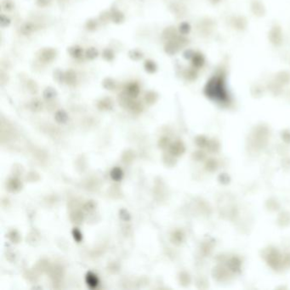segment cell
Here are the masks:
<instances>
[{
	"label": "cell",
	"mask_w": 290,
	"mask_h": 290,
	"mask_svg": "<svg viewBox=\"0 0 290 290\" xmlns=\"http://www.w3.org/2000/svg\"><path fill=\"white\" fill-rule=\"evenodd\" d=\"M85 282L90 288H96L99 285V278L92 271H88L85 277Z\"/></svg>",
	"instance_id": "obj_1"
},
{
	"label": "cell",
	"mask_w": 290,
	"mask_h": 290,
	"mask_svg": "<svg viewBox=\"0 0 290 290\" xmlns=\"http://www.w3.org/2000/svg\"><path fill=\"white\" fill-rule=\"evenodd\" d=\"M72 236H73V238L77 243H80L83 240V234L81 233V231L78 228H74L72 230Z\"/></svg>",
	"instance_id": "obj_15"
},
{
	"label": "cell",
	"mask_w": 290,
	"mask_h": 290,
	"mask_svg": "<svg viewBox=\"0 0 290 290\" xmlns=\"http://www.w3.org/2000/svg\"><path fill=\"white\" fill-rule=\"evenodd\" d=\"M142 54H141V52H140L139 50H132L129 52V56H130V58L132 60H138L141 59L142 58Z\"/></svg>",
	"instance_id": "obj_17"
},
{
	"label": "cell",
	"mask_w": 290,
	"mask_h": 290,
	"mask_svg": "<svg viewBox=\"0 0 290 290\" xmlns=\"http://www.w3.org/2000/svg\"><path fill=\"white\" fill-rule=\"evenodd\" d=\"M110 175L114 181H120L123 178V171L119 167H115L112 169Z\"/></svg>",
	"instance_id": "obj_5"
},
{
	"label": "cell",
	"mask_w": 290,
	"mask_h": 290,
	"mask_svg": "<svg viewBox=\"0 0 290 290\" xmlns=\"http://www.w3.org/2000/svg\"><path fill=\"white\" fill-rule=\"evenodd\" d=\"M56 95H57V93L53 88H47L43 92V97L46 100H51V99L55 98Z\"/></svg>",
	"instance_id": "obj_10"
},
{
	"label": "cell",
	"mask_w": 290,
	"mask_h": 290,
	"mask_svg": "<svg viewBox=\"0 0 290 290\" xmlns=\"http://www.w3.org/2000/svg\"><path fill=\"white\" fill-rule=\"evenodd\" d=\"M145 68L147 72L150 73H153L157 71V65L152 60H147L145 63Z\"/></svg>",
	"instance_id": "obj_11"
},
{
	"label": "cell",
	"mask_w": 290,
	"mask_h": 290,
	"mask_svg": "<svg viewBox=\"0 0 290 290\" xmlns=\"http://www.w3.org/2000/svg\"><path fill=\"white\" fill-rule=\"evenodd\" d=\"M126 92L127 95H129L130 98H136L140 93V88L138 84L135 83L129 84L127 86Z\"/></svg>",
	"instance_id": "obj_3"
},
{
	"label": "cell",
	"mask_w": 290,
	"mask_h": 290,
	"mask_svg": "<svg viewBox=\"0 0 290 290\" xmlns=\"http://www.w3.org/2000/svg\"><path fill=\"white\" fill-rule=\"evenodd\" d=\"M97 55H98V51L95 48H89L88 50L86 51V57L88 59H95L96 58Z\"/></svg>",
	"instance_id": "obj_14"
},
{
	"label": "cell",
	"mask_w": 290,
	"mask_h": 290,
	"mask_svg": "<svg viewBox=\"0 0 290 290\" xmlns=\"http://www.w3.org/2000/svg\"><path fill=\"white\" fill-rule=\"evenodd\" d=\"M103 57L105 58L106 60H112L114 58V54L112 51L109 50V49H106L103 52Z\"/></svg>",
	"instance_id": "obj_19"
},
{
	"label": "cell",
	"mask_w": 290,
	"mask_h": 290,
	"mask_svg": "<svg viewBox=\"0 0 290 290\" xmlns=\"http://www.w3.org/2000/svg\"><path fill=\"white\" fill-rule=\"evenodd\" d=\"M119 215H120V218L124 221H129L130 219V215L126 209H121Z\"/></svg>",
	"instance_id": "obj_21"
},
{
	"label": "cell",
	"mask_w": 290,
	"mask_h": 290,
	"mask_svg": "<svg viewBox=\"0 0 290 290\" xmlns=\"http://www.w3.org/2000/svg\"><path fill=\"white\" fill-rule=\"evenodd\" d=\"M54 75H55V79L57 80L58 82H60V83H61V82H63V81L66 80V75H65L62 72L59 71V70H57V71L54 73Z\"/></svg>",
	"instance_id": "obj_20"
},
{
	"label": "cell",
	"mask_w": 290,
	"mask_h": 290,
	"mask_svg": "<svg viewBox=\"0 0 290 290\" xmlns=\"http://www.w3.org/2000/svg\"><path fill=\"white\" fill-rule=\"evenodd\" d=\"M157 95L154 92H148L146 95V101L148 104H153L157 101Z\"/></svg>",
	"instance_id": "obj_13"
},
{
	"label": "cell",
	"mask_w": 290,
	"mask_h": 290,
	"mask_svg": "<svg viewBox=\"0 0 290 290\" xmlns=\"http://www.w3.org/2000/svg\"><path fill=\"white\" fill-rule=\"evenodd\" d=\"M87 26H88V27L90 29V28H95L96 27V23L95 22V21H89L87 23Z\"/></svg>",
	"instance_id": "obj_27"
},
{
	"label": "cell",
	"mask_w": 290,
	"mask_h": 290,
	"mask_svg": "<svg viewBox=\"0 0 290 290\" xmlns=\"http://www.w3.org/2000/svg\"><path fill=\"white\" fill-rule=\"evenodd\" d=\"M66 80L68 84H74L76 83V79H77V77H76V73L72 70L68 71L66 74Z\"/></svg>",
	"instance_id": "obj_9"
},
{
	"label": "cell",
	"mask_w": 290,
	"mask_h": 290,
	"mask_svg": "<svg viewBox=\"0 0 290 290\" xmlns=\"http://www.w3.org/2000/svg\"><path fill=\"white\" fill-rule=\"evenodd\" d=\"M55 118L57 123H65L67 122L68 115L65 111L60 110L58 112H56V113H55Z\"/></svg>",
	"instance_id": "obj_6"
},
{
	"label": "cell",
	"mask_w": 290,
	"mask_h": 290,
	"mask_svg": "<svg viewBox=\"0 0 290 290\" xmlns=\"http://www.w3.org/2000/svg\"><path fill=\"white\" fill-rule=\"evenodd\" d=\"M84 209H86V210H93L94 209H95V203L93 202V201H89L85 205H84Z\"/></svg>",
	"instance_id": "obj_26"
},
{
	"label": "cell",
	"mask_w": 290,
	"mask_h": 290,
	"mask_svg": "<svg viewBox=\"0 0 290 290\" xmlns=\"http://www.w3.org/2000/svg\"><path fill=\"white\" fill-rule=\"evenodd\" d=\"M21 186H22V185H21V181H19V180H17V179L13 178V179L9 181L8 189L9 191H10V192H12L20 191V190L21 189Z\"/></svg>",
	"instance_id": "obj_4"
},
{
	"label": "cell",
	"mask_w": 290,
	"mask_h": 290,
	"mask_svg": "<svg viewBox=\"0 0 290 290\" xmlns=\"http://www.w3.org/2000/svg\"><path fill=\"white\" fill-rule=\"evenodd\" d=\"M9 23H10L9 19L6 16H2V17H1V26H7Z\"/></svg>",
	"instance_id": "obj_25"
},
{
	"label": "cell",
	"mask_w": 290,
	"mask_h": 290,
	"mask_svg": "<svg viewBox=\"0 0 290 290\" xmlns=\"http://www.w3.org/2000/svg\"><path fill=\"white\" fill-rule=\"evenodd\" d=\"M103 86L107 89H113L115 87V82L112 78H106L103 82Z\"/></svg>",
	"instance_id": "obj_16"
},
{
	"label": "cell",
	"mask_w": 290,
	"mask_h": 290,
	"mask_svg": "<svg viewBox=\"0 0 290 290\" xmlns=\"http://www.w3.org/2000/svg\"><path fill=\"white\" fill-rule=\"evenodd\" d=\"M69 54L75 59H79L83 55V50L79 46H73L69 49Z\"/></svg>",
	"instance_id": "obj_7"
},
{
	"label": "cell",
	"mask_w": 290,
	"mask_h": 290,
	"mask_svg": "<svg viewBox=\"0 0 290 290\" xmlns=\"http://www.w3.org/2000/svg\"><path fill=\"white\" fill-rule=\"evenodd\" d=\"M3 7L5 10H10L13 8V3L10 0H4L3 2Z\"/></svg>",
	"instance_id": "obj_23"
},
{
	"label": "cell",
	"mask_w": 290,
	"mask_h": 290,
	"mask_svg": "<svg viewBox=\"0 0 290 290\" xmlns=\"http://www.w3.org/2000/svg\"><path fill=\"white\" fill-rule=\"evenodd\" d=\"M98 107L99 109L104 110V111H107V110L112 109V102L110 99H104L99 102L98 104Z\"/></svg>",
	"instance_id": "obj_8"
},
{
	"label": "cell",
	"mask_w": 290,
	"mask_h": 290,
	"mask_svg": "<svg viewBox=\"0 0 290 290\" xmlns=\"http://www.w3.org/2000/svg\"><path fill=\"white\" fill-rule=\"evenodd\" d=\"M55 55H56L55 50H52V49H45V50L41 51L39 58L44 62H50L52 60H54Z\"/></svg>",
	"instance_id": "obj_2"
},
{
	"label": "cell",
	"mask_w": 290,
	"mask_h": 290,
	"mask_svg": "<svg viewBox=\"0 0 290 290\" xmlns=\"http://www.w3.org/2000/svg\"><path fill=\"white\" fill-rule=\"evenodd\" d=\"M31 109L35 112H38L42 109V103L39 101H33L31 103Z\"/></svg>",
	"instance_id": "obj_18"
},
{
	"label": "cell",
	"mask_w": 290,
	"mask_h": 290,
	"mask_svg": "<svg viewBox=\"0 0 290 290\" xmlns=\"http://www.w3.org/2000/svg\"><path fill=\"white\" fill-rule=\"evenodd\" d=\"M9 239L11 240L12 242L16 243H18V241L20 240L19 234H18L16 231H11V232L9 233Z\"/></svg>",
	"instance_id": "obj_22"
},
{
	"label": "cell",
	"mask_w": 290,
	"mask_h": 290,
	"mask_svg": "<svg viewBox=\"0 0 290 290\" xmlns=\"http://www.w3.org/2000/svg\"><path fill=\"white\" fill-rule=\"evenodd\" d=\"M74 219H73V221H75L76 223H80L82 220H83V214L81 213V212H76L74 213Z\"/></svg>",
	"instance_id": "obj_24"
},
{
	"label": "cell",
	"mask_w": 290,
	"mask_h": 290,
	"mask_svg": "<svg viewBox=\"0 0 290 290\" xmlns=\"http://www.w3.org/2000/svg\"><path fill=\"white\" fill-rule=\"evenodd\" d=\"M111 16H112V20L114 22L120 23V22H122V21H123V15L121 12L118 11V10H117V11H114L113 13H112Z\"/></svg>",
	"instance_id": "obj_12"
}]
</instances>
